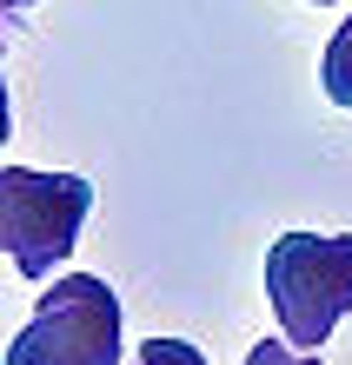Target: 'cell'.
I'll use <instances>...</instances> for the list:
<instances>
[{"label":"cell","instance_id":"cell-1","mask_svg":"<svg viewBox=\"0 0 352 365\" xmlns=\"http://www.w3.org/2000/svg\"><path fill=\"white\" fill-rule=\"evenodd\" d=\"M266 299L286 346L319 352L352 312V232H279L266 246Z\"/></svg>","mask_w":352,"mask_h":365},{"label":"cell","instance_id":"cell-2","mask_svg":"<svg viewBox=\"0 0 352 365\" xmlns=\"http://www.w3.org/2000/svg\"><path fill=\"white\" fill-rule=\"evenodd\" d=\"M94 212V186L80 173H34L0 166V252L20 279H47L80 246V226Z\"/></svg>","mask_w":352,"mask_h":365},{"label":"cell","instance_id":"cell-3","mask_svg":"<svg viewBox=\"0 0 352 365\" xmlns=\"http://www.w3.org/2000/svg\"><path fill=\"white\" fill-rule=\"evenodd\" d=\"M7 365H120V299L94 272L54 279L34 319L7 346Z\"/></svg>","mask_w":352,"mask_h":365},{"label":"cell","instance_id":"cell-4","mask_svg":"<svg viewBox=\"0 0 352 365\" xmlns=\"http://www.w3.org/2000/svg\"><path fill=\"white\" fill-rule=\"evenodd\" d=\"M319 87H326V100H333V106H346V113H352V14H346V27L326 40Z\"/></svg>","mask_w":352,"mask_h":365},{"label":"cell","instance_id":"cell-5","mask_svg":"<svg viewBox=\"0 0 352 365\" xmlns=\"http://www.w3.org/2000/svg\"><path fill=\"white\" fill-rule=\"evenodd\" d=\"M140 365H206V352L186 346V339H146V346H140Z\"/></svg>","mask_w":352,"mask_h":365},{"label":"cell","instance_id":"cell-6","mask_svg":"<svg viewBox=\"0 0 352 365\" xmlns=\"http://www.w3.org/2000/svg\"><path fill=\"white\" fill-rule=\"evenodd\" d=\"M246 365H326L319 352H299V346H279V339H259L246 352Z\"/></svg>","mask_w":352,"mask_h":365},{"label":"cell","instance_id":"cell-7","mask_svg":"<svg viewBox=\"0 0 352 365\" xmlns=\"http://www.w3.org/2000/svg\"><path fill=\"white\" fill-rule=\"evenodd\" d=\"M20 7H34V0H0V40H7V14H20Z\"/></svg>","mask_w":352,"mask_h":365},{"label":"cell","instance_id":"cell-8","mask_svg":"<svg viewBox=\"0 0 352 365\" xmlns=\"http://www.w3.org/2000/svg\"><path fill=\"white\" fill-rule=\"evenodd\" d=\"M7 126H14V113H7V87H0V140H7Z\"/></svg>","mask_w":352,"mask_h":365},{"label":"cell","instance_id":"cell-9","mask_svg":"<svg viewBox=\"0 0 352 365\" xmlns=\"http://www.w3.org/2000/svg\"><path fill=\"white\" fill-rule=\"evenodd\" d=\"M319 7H333V0H319Z\"/></svg>","mask_w":352,"mask_h":365}]
</instances>
